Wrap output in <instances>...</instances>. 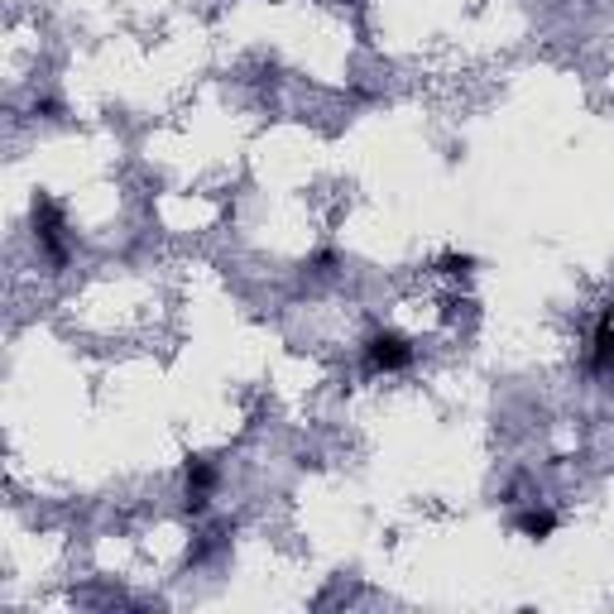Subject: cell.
<instances>
[{"label":"cell","mask_w":614,"mask_h":614,"mask_svg":"<svg viewBox=\"0 0 614 614\" xmlns=\"http://www.w3.org/2000/svg\"><path fill=\"white\" fill-rule=\"evenodd\" d=\"M30 221H34V245L44 250L48 265L63 269L68 265V221H63V206L48 198V192H34Z\"/></svg>","instance_id":"1"},{"label":"cell","mask_w":614,"mask_h":614,"mask_svg":"<svg viewBox=\"0 0 614 614\" xmlns=\"http://www.w3.org/2000/svg\"><path fill=\"white\" fill-rule=\"evenodd\" d=\"M365 365H370L375 375H399V370H409V365H413L409 336H399V332H375L370 342H365Z\"/></svg>","instance_id":"2"},{"label":"cell","mask_w":614,"mask_h":614,"mask_svg":"<svg viewBox=\"0 0 614 614\" xmlns=\"http://www.w3.org/2000/svg\"><path fill=\"white\" fill-rule=\"evenodd\" d=\"M212 490H216V466L206 461V456H192L188 470H182V504H188L192 514H202Z\"/></svg>","instance_id":"3"},{"label":"cell","mask_w":614,"mask_h":614,"mask_svg":"<svg viewBox=\"0 0 614 614\" xmlns=\"http://www.w3.org/2000/svg\"><path fill=\"white\" fill-rule=\"evenodd\" d=\"M591 375H614V312L595 322L591 336Z\"/></svg>","instance_id":"4"},{"label":"cell","mask_w":614,"mask_h":614,"mask_svg":"<svg viewBox=\"0 0 614 614\" xmlns=\"http://www.w3.org/2000/svg\"><path fill=\"white\" fill-rule=\"evenodd\" d=\"M514 528L524 533V538H533V543H543V538H552L557 518H552V509H524V514L514 518Z\"/></svg>","instance_id":"5"},{"label":"cell","mask_w":614,"mask_h":614,"mask_svg":"<svg viewBox=\"0 0 614 614\" xmlns=\"http://www.w3.org/2000/svg\"><path fill=\"white\" fill-rule=\"evenodd\" d=\"M442 269H447V273H461V279H466V273L476 269V259H470V255H447V259H442Z\"/></svg>","instance_id":"6"},{"label":"cell","mask_w":614,"mask_h":614,"mask_svg":"<svg viewBox=\"0 0 614 614\" xmlns=\"http://www.w3.org/2000/svg\"><path fill=\"white\" fill-rule=\"evenodd\" d=\"M346 5H350V0H346Z\"/></svg>","instance_id":"7"}]
</instances>
